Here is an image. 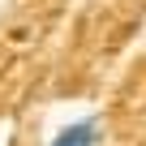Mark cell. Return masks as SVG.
<instances>
[{
    "instance_id": "1",
    "label": "cell",
    "mask_w": 146,
    "mask_h": 146,
    "mask_svg": "<svg viewBox=\"0 0 146 146\" xmlns=\"http://www.w3.org/2000/svg\"><path fill=\"white\" fill-rule=\"evenodd\" d=\"M103 142V129H99V116H82V120H69L47 146H99Z\"/></svg>"
}]
</instances>
